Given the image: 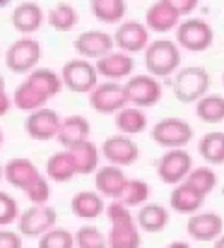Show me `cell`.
<instances>
[{
    "mask_svg": "<svg viewBox=\"0 0 224 248\" xmlns=\"http://www.w3.org/2000/svg\"><path fill=\"white\" fill-rule=\"evenodd\" d=\"M143 53H145L147 75L157 78V80L171 78L181 68V48L176 46L174 39H154V41H149Z\"/></svg>",
    "mask_w": 224,
    "mask_h": 248,
    "instance_id": "6da1fadb",
    "label": "cell"
},
{
    "mask_svg": "<svg viewBox=\"0 0 224 248\" xmlns=\"http://www.w3.org/2000/svg\"><path fill=\"white\" fill-rule=\"evenodd\" d=\"M171 89L174 96L183 104H195L200 96L208 94L210 89V75L205 68L191 65V68H178L171 75Z\"/></svg>",
    "mask_w": 224,
    "mask_h": 248,
    "instance_id": "7a4b0ae2",
    "label": "cell"
},
{
    "mask_svg": "<svg viewBox=\"0 0 224 248\" xmlns=\"http://www.w3.org/2000/svg\"><path fill=\"white\" fill-rule=\"evenodd\" d=\"M215 44V29L208 19H183L176 27V46L181 51L203 53Z\"/></svg>",
    "mask_w": 224,
    "mask_h": 248,
    "instance_id": "3957f363",
    "label": "cell"
},
{
    "mask_svg": "<svg viewBox=\"0 0 224 248\" xmlns=\"http://www.w3.org/2000/svg\"><path fill=\"white\" fill-rule=\"evenodd\" d=\"M39 61H41V44L36 39H32V36L17 39L5 53L7 70L17 73V75H27L34 68H39Z\"/></svg>",
    "mask_w": 224,
    "mask_h": 248,
    "instance_id": "277c9868",
    "label": "cell"
},
{
    "mask_svg": "<svg viewBox=\"0 0 224 248\" xmlns=\"http://www.w3.org/2000/svg\"><path fill=\"white\" fill-rule=\"evenodd\" d=\"M123 92H126V99L130 106H138V108H149L154 104L161 101V82L152 75H130L126 82H123Z\"/></svg>",
    "mask_w": 224,
    "mask_h": 248,
    "instance_id": "5b68a950",
    "label": "cell"
},
{
    "mask_svg": "<svg viewBox=\"0 0 224 248\" xmlns=\"http://www.w3.org/2000/svg\"><path fill=\"white\" fill-rule=\"evenodd\" d=\"M61 82L63 87H68L75 94H89L96 82H99V75H96V68L92 61L87 58H75L68 61L61 70Z\"/></svg>",
    "mask_w": 224,
    "mask_h": 248,
    "instance_id": "8992f818",
    "label": "cell"
},
{
    "mask_svg": "<svg viewBox=\"0 0 224 248\" xmlns=\"http://www.w3.org/2000/svg\"><path fill=\"white\" fill-rule=\"evenodd\" d=\"M152 140L164 147V150H176V147H186L193 140V128L188 121L183 118H161L154 128H152Z\"/></svg>",
    "mask_w": 224,
    "mask_h": 248,
    "instance_id": "52a82bcc",
    "label": "cell"
},
{
    "mask_svg": "<svg viewBox=\"0 0 224 248\" xmlns=\"http://www.w3.org/2000/svg\"><path fill=\"white\" fill-rule=\"evenodd\" d=\"M58 222V215L56 210L46 202V205H32L29 210L19 212L17 217V229L22 236H29V239H39L41 234H46L51 227H56Z\"/></svg>",
    "mask_w": 224,
    "mask_h": 248,
    "instance_id": "ba28073f",
    "label": "cell"
},
{
    "mask_svg": "<svg viewBox=\"0 0 224 248\" xmlns=\"http://www.w3.org/2000/svg\"><path fill=\"white\" fill-rule=\"evenodd\" d=\"M89 106H92L96 113H101V116H113V113L121 111L123 106H128L123 84L111 82V80L96 82V87L89 92Z\"/></svg>",
    "mask_w": 224,
    "mask_h": 248,
    "instance_id": "9c48e42d",
    "label": "cell"
},
{
    "mask_svg": "<svg viewBox=\"0 0 224 248\" xmlns=\"http://www.w3.org/2000/svg\"><path fill=\"white\" fill-rule=\"evenodd\" d=\"M191 169H193L191 155L183 147H176V150H166V155H161V159L157 162V176L161 183L176 186V183L186 181Z\"/></svg>",
    "mask_w": 224,
    "mask_h": 248,
    "instance_id": "30bf717a",
    "label": "cell"
},
{
    "mask_svg": "<svg viewBox=\"0 0 224 248\" xmlns=\"http://www.w3.org/2000/svg\"><path fill=\"white\" fill-rule=\"evenodd\" d=\"M99 152L106 159V164L121 166V169L135 164L140 159V147L128 135H111V138H106Z\"/></svg>",
    "mask_w": 224,
    "mask_h": 248,
    "instance_id": "8fae6325",
    "label": "cell"
},
{
    "mask_svg": "<svg viewBox=\"0 0 224 248\" xmlns=\"http://www.w3.org/2000/svg\"><path fill=\"white\" fill-rule=\"evenodd\" d=\"M94 68H96V75H99V78L111 80V82H121V80H128V78L135 73V61H133L130 53L113 48V51H109L106 56H101V58L94 63Z\"/></svg>",
    "mask_w": 224,
    "mask_h": 248,
    "instance_id": "7c38bea8",
    "label": "cell"
},
{
    "mask_svg": "<svg viewBox=\"0 0 224 248\" xmlns=\"http://www.w3.org/2000/svg\"><path fill=\"white\" fill-rule=\"evenodd\" d=\"M58 125H61V116L48 108V106H41L36 111H32L27 116V123H24V130L32 140H39V142H48V140H56V133H58Z\"/></svg>",
    "mask_w": 224,
    "mask_h": 248,
    "instance_id": "4fadbf2b",
    "label": "cell"
},
{
    "mask_svg": "<svg viewBox=\"0 0 224 248\" xmlns=\"http://www.w3.org/2000/svg\"><path fill=\"white\" fill-rule=\"evenodd\" d=\"M113 36V46L118 51H126V53H140L147 48L149 39V29L140 22H121L116 27V31L111 34Z\"/></svg>",
    "mask_w": 224,
    "mask_h": 248,
    "instance_id": "5bb4252c",
    "label": "cell"
},
{
    "mask_svg": "<svg viewBox=\"0 0 224 248\" xmlns=\"http://www.w3.org/2000/svg\"><path fill=\"white\" fill-rule=\"evenodd\" d=\"M75 53L80 58H87V61H99L101 56H106L109 51H113V36L101 31V29H89L84 34H80L75 39Z\"/></svg>",
    "mask_w": 224,
    "mask_h": 248,
    "instance_id": "9a60e30c",
    "label": "cell"
},
{
    "mask_svg": "<svg viewBox=\"0 0 224 248\" xmlns=\"http://www.w3.org/2000/svg\"><path fill=\"white\" fill-rule=\"evenodd\" d=\"M186 229L193 241L208 244V241H215L224 232V222L217 212H193V215H188Z\"/></svg>",
    "mask_w": 224,
    "mask_h": 248,
    "instance_id": "2e32d148",
    "label": "cell"
},
{
    "mask_svg": "<svg viewBox=\"0 0 224 248\" xmlns=\"http://www.w3.org/2000/svg\"><path fill=\"white\" fill-rule=\"evenodd\" d=\"M89 135H92V125L84 116H68V118H61L56 140L61 142L63 150H73L75 145L89 140Z\"/></svg>",
    "mask_w": 224,
    "mask_h": 248,
    "instance_id": "e0dca14e",
    "label": "cell"
},
{
    "mask_svg": "<svg viewBox=\"0 0 224 248\" xmlns=\"http://www.w3.org/2000/svg\"><path fill=\"white\" fill-rule=\"evenodd\" d=\"M12 27L22 34V36H32V34H36L41 27H44V22H46V15H44V10L36 5V2H19L15 10H12Z\"/></svg>",
    "mask_w": 224,
    "mask_h": 248,
    "instance_id": "ac0fdd59",
    "label": "cell"
},
{
    "mask_svg": "<svg viewBox=\"0 0 224 248\" xmlns=\"http://www.w3.org/2000/svg\"><path fill=\"white\" fill-rule=\"evenodd\" d=\"M128 176L123 173L121 166H113V164H106V166H99L94 171V188L101 198H111L116 200L126 186Z\"/></svg>",
    "mask_w": 224,
    "mask_h": 248,
    "instance_id": "d6986e66",
    "label": "cell"
},
{
    "mask_svg": "<svg viewBox=\"0 0 224 248\" xmlns=\"http://www.w3.org/2000/svg\"><path fill=\"white\" fill-rule=\"evenodd\" d=\"M39 176H41V171H39V166L34 164L32 159H10L7 164L2 166V178H5L12 188L22 190V193H24Z\"/></svg>",
    "mask_w": 224,
    "mask_h": 248,
    "instance_id": "ffe728a7",
    "label": "cell"
},
{
    "mask_svg": "<svg viewBox=\"0 0 224 248\" xmlns=\"http://www.w3.org/2000/svg\"><path fill=\"white\" fill-rule=\"evenodd\" d=\"M181 22V15L174 12L164 0H157L147 7V15H145V27L154 34H169L178 27Z\"/></svg>",
    "mask_w": 224,
    "mask_h": 248,
    "instance_id": "44dd1931",
    "label": "cell"
},
{
    "mask_svg": "<svg viewBox=\"0 0 224 248\" xmlns=\"http://www.w3.org/2000/svg\"><path fill=\"white\" fill-rule=\"evenodd\" d=\"M203 202H205V195H200L186 181L183 183H176L174 190H171V195H169V207H171V212H178V215L200 212L203 210Z\"/></svg>",
    "mask_w": 224,
    "mask_h": 248,
    "instance_id": "7402d4cb",
    "label": "cell"
},
{
    "mask_svg": "<svg viewBox=\"0 0 224 248\" xmlns=\"http://www.w3.org/2000/svg\"><path fill=\"white\" fill-rule=\"evenodd\" d=\"M113 121H116L118 133L128 135V138L140 135V133L147 130V113H145V108H138V106H130V104L123 106L121 111H116Z\"/></svg>",
    "mask_w": 224,
    "mask_h": 248,
    "instance_id": "603a6c76",
    "label": "cell"
},
{
    "mask_svg": "<svg viewBox=\"0 0 224 248\" xmlns=\"http://www.w3.org/2000/svg\"><path fill=\"white\" fill-rule=\"evenodd\" d=\"M135 224H138L140 232L157 234V232H161L169 224V210L161 207V205H149V202H145L135 212Z\"/></svg>",
    "mask_w": 224,
    "mask_h": 248,
    "instance_id": "cb8c5ba5",
    "label": "cell"
},
{
    "mask_svg": "<svg viewBox=\"0 0 224 248\" xmlns=\"http://www.w3.org/2000/svg\"><path fill=\"white\" fill-rule=\"evenodd\" d=\"M24 82L29 84V87H34L39 94H44L46 99H53L58 92H61V75L56 73V70H51V68H34L32 73H27V80Z\"/></svg>",
    "mask_w": 224,
    "mask_h": 248,
    "instance_id": "d4e9b609",
    "label": "cell"
},
{
    "mask_svg": "<svg viewBox=\"0 0 224 248\" xmlns=\"http://www.w3.org/2000/svg\"><path fill=\"white\" fill-rule=\"evenodd\" d=\"M104 198L96 193V190H82L77 193L70 202V210H73L75 217L80 219H96L101 212H104Z\"/></svg>",
    "mask_w": 224,
    "mask_h": 248,
    "instance_id": "484cf974",
    "label": "cell"
},
{
    "mask_svg": "<svg viewBox=\"0 0 224 248\" xmlns=\"http://www.w3.org/2000/svg\"><path fill=\"white\" fill-rule=\"evenodd\" d=\"M140 229L135 222L111 224V232L106 234V248H140Z\"/></svg>",
    "mask_w": 224,
    "mask_h": 248,
    "instance_id": "4316f807",
    "label": "cell"
},
{
    "mask_svg": "<svg viewBox=\"0 0 224 248\" xmlns=\"http://www.w3.org/2000/svg\"><path fill=\"white\" fill-rule=\"evenodd\" d=\"M70 152V157H73L75 162V169H77V173L80 176H87V173H94L96 169H99V147L92 142V140H84V142H80V145H75L73 150H68Z\"/></svg>",
    "mask_w": 224,
    "mask_h": 248,
    "instance_id": "83f0119b",
    "label": "cell"
},
{
    "mask_svg": "<svg viewBox=\"0 0 224 248\" xmlns=\"http://www.w3.org/2000/svg\"><path fill=\"white\" fill-rule=\"evenodd\" d=\"M75 176H77V169H75V162L68 150L53 155V157L46 162V178H48V181L68 183V181H73Z\"/></svg>",
    "mask_w": 224,
    "mask_h": 248,
    "instance_id": "f1b7e54d",
    "label": "cell"
},
{
    "mask_svg": "<svg viewBox=\"0 0 224 248\" xmlns=\"http://www.w3.org/2000/svg\"><path fill=\"white\" fill-rule=\"evenodd\" d=\"M46 22L56 29V31H73L80 22V15L70 2H58L46 12Z\"/></svg>",
    "mask_w": 224,
    "mask_h": 248,
    "instance_id": "f546056e",
    "label": "cell"
},
{
    "mask_svg": "<svg viewBox=\"0 0 224 248\" xmlns=\"http://www.w3.org/2000/svg\"><path fill=\"white\" fill-rule=\"evenodd\" d=\"M195 116L203 123H222L224 121V96L217 94H205L195 101Z\"/></svg>",
    "mask_w": 224,
    "mask_h": 248,
    "instance_id": "4dcf8cb0",
    "label": "cell"
},
{
    "mask_svg": "<svg viewBox=\"0 0 224 248\" xmlns=\"http://www.w3.org/2000/svg\"><path fill=\"white\" fill-rule=\"evenodd\" d=\"M198 152L210 166L224 164V133H205L198 142Z\"/></svg>",
    "mask_w": 224,
    "mask_h": 248,
    "instance_id": "1f68e13d",
    "label": "cell"
},
{
    "mask_svg": "<svg viewBox=\"0 0 224 248\" xmlns=\"http://www.w3.org/2000/svg\"><path fill=\"white\" fill-rule=\"evenodd\" d=\"M92 15L104 24H121L126 17V0H92Z\"/></svg>",
    "mask_w": 224,
    "mask_h": 248,
    "instance_id": "d6a6232c",
    "label": "cell"
},
{
    "mask_svg": "<svg viewBox=\"0 0 224 248\" xmlns=\"http://www.w3.org/2000/svg\"><path fill=\"white\" fill-rule=\"evenodd\" d=\"M116 200H121L130 210L143 207L149 200V183L147 181H140V178H128L126 186H123V190H121V195Z\"/></svg>",
    "mask_w": 224,
    "mask_h": 248,
    "instance_id": "836d02e7",
    "label": "cell"
},
{
    "mask_svg": "<svg viewBox=\"0 0 224 248\" xmlns=\"http://www.w3.org/2000/svg\"><path fill=\"white\" fill-rule=\"evenodd\" d=\"M186 183H188L191 188H195L200 195L208 198V195L217 188V173H215L212 166H193V169L188 171V176H186Z\"/></svg>",
    "mask_w": 224,
    "mask_h": 248,
    "instance_id": "e575fe53",
    "label": "cell"
},
{
    "mask_svg": "<svg viewBox=\"0 0 224 248\" xmlns=\"http://www.w3.org/2000/svg\"><path fill=\"white\" fill-rule=\"evenodd\" d=\"M46 101H48V99H46L44 94H39L34 87H29L27 82L17 84V89H15V94H12V106H17L19 111H27V113H32V111L46 106Z\"/></svg>",
    "mask_w": 224,
    "mask_h": 248,
    "instance_id": "d590c367",
    "label": "cell"
},
{
    "mask_svg": "<svg viewBox=\"0 0 224 248\" xmlns=\"http://www.w3.org/2000/svg\"><path fill=\"white\" fill-rule=\"evenodd\" d=\"M39 248H75V234L63 227H51L39 236Z\"/></svg>",
    "mask_w": 224,
    "mask_h": 248,
    "instance_id": "8d00e7d4",
    "label": "cell"
},
{
    "mask_svg": "<svg viewBox=\"0 0 224 248\" xmlns=\"http://www.w3.org/2000/svg\"><path fill=\"white\" fill-rule=\"evenodd\" d=\"M75 248H106V236L96 227H82L75 232Z\"/></svg>",
    "mask_w": 224,
    "mask_h": 248,
    "instance_id": "74e56055",
    "label": "cell"
},
{
    "mask_svg": "<svg viewBox=\"0 0 224 248\" xmlns=\"http://www.w3.org/2000/svg\"><path fill=\"white\" fill-rule=\"evenodd\" d=\"M24 195L29 198L32 205H46V202L51 200V183H48V178L39 176V178L24 190Z\"/></svg>",
    "mask_w": 224,
    "mask_h": 248,
    "instance_id": "f35d334b",
    "label": "cell"
},
{
    "mask_svg": "<svg viewBox=\"0 0 224 248\" xmlns=\"http://www.w3.org/2000/svg\"><path fill=\"white\" fill-rule=\"evenodd\" d=\"M104 215L111 224H123V222H135V212L130 207H126L121 200H113L111 205L104 207Z\"/></svg>",
    "mask_w": 224,
    "mask_h": 248,
    "instance_id": "ab89813d",
    "label": "cell"
},
{
    "mask_svg": "<svg viewBox=\"0 0 224 248\" xmlns=\"http://www.w3.org/2000/svg\"><path fill=\"white\" fill-rule=\"evenodd\" d=\"M17 217H19L17 200L12 195H7V193L0 190V227H7V224L17 222Z\"/></svg>",
    "mask_w": 224,
    "mask_h": 248,
    "instance_id": "60d3db41",
    "label": "cell"
},
{
    "mask_svg": "<svg viewBox=\"0 0 224 248\" xmlns=\"http://www.w3.org/2000/svg\"><path fill=\"white\" fill-rule=\"evenodd\" d=\"M174 12H178L181 17H186V15H193L195 10H198V5H200V0H164Z\"/></svg>",
    "mask_w": 224,
    "mask_h": 248,
    "instance_id": "b9f144b4",
    "label": "cell"
},
{
    "mask_svg": "<svg viewBox=\"0 0 224 248\" xmlns=\"http://www.w3.org/2000/svg\"><path fill=\"white\" fill-rule=\"evenodd\" d=\"M0 248H22L19 232H0Z\"/></svg>",
    "mask_w": 224,
    "mask_h": 248,
    "instance_id": "7bdbcfd3",
    "label": "cell"
},
{
    "mask_svg": "<svg viewBox=\"0 0 224 248\" xmlns=\"http://www.w3.org/2000/svg\"><path fill=\"white\" fill-rule=\"evenodd\" d=\"M10 106H12V96L7 92H0V118L10 111Z\"/></svg>",
    "mask_w": 224,
    "mask_h": 248,
    "instance_id": "ee69618b",
    "label": "cell"
},
{
    "mask_svg": "<svg viewBox=\"0 0 224 248\" xmlns=\"http://www.w3.org/2000/svg\"><path fill=\"white\" fill-rule=\"evenodd\" d=\"M166 248H191V244H186V241H171Z\"/></svg>",
    "mask_w": 224,
    "mask_h": 248,
    "instance_id": "f6af8a7d",
    "label": "cell"
},
{
    "mask_svg": "<svg viewBox=\"0 0 224 248\" xmlns=\"http://www.w3.org/2000/svg\"><path fill=\"white\" fill-rule=\"evenodd\" d=\"M215 248H224V234H220V236L215 239Z\"/></svg>",
    "mask_w": 224,
    "mask_h": 248,
    "instance_id": "bcb514c9",
    "label": "cell"
},
{
    "mask_svg": "<svg viewBox=\"0 0 224 248\" xmlns=\"http://www.w3.org/2000/svg\"><path fill=\"white\" fill-rule=\"evenodd\" d=\"M12 0H0V7H5V5H10Z\"/></svg>",
    "mask_w": 224,
    "mask_h": 248,
    "instance_id": "7dc6e473",
    "label": "cell"
},
{
    "mask_svg": "<svg viewBox=\"0 0 224 248\" xmlns=\"http://www.w3.org/2000/svg\"><path fill=\"white\" fill-rule=\"evenodd\" d=\"M0 92H5V80L0 78Z\"/></svg>",
    "mask_w": 224,
    "mask_h": 248,
    "instance_id": "c3c4849f",
    "label": "cell"
},
{
    "mask_svg": "<svg viewBox=\"0 0 224 248\" xmlns=\"http://www.w3.org/2000/svg\"><path fill=\"white\" fill-rule=\"evenodd\" d=\"M2 140H5V135H2V130H0V147H2Z\"/></svg>",
    "mask_w": 224,
    "mask_h": 248,
    "instance_id": "681fc988",
    "label": "cell"
},
{
    "mask_svg": "<svg viewBox=\"0 0 224 248\" xmlns=\"http://www.w3.org/2000/svg\"><path fill=\"white\" fill-rule=\"evenodd\" d=\"M0 181H2V164H0Z\"/></svg>",
    "mask_w": 224,
    "mask_h": 248,
    "instance_id": "f907efd6",
    "label": "cell"
},
{
    "mask_svg": "<svg viewBox=\"0 0 224 248\" xmlns=\"http://www.w3.org/2000/svg\"><path fill=\"white\" fill-rule=\"evenodd\" d=\"M222 84H224V75H222Z\"/></svg>",
    "mask_w": 224,
    "mask_h": 248,
    "instance_id": "816d5d0a",
    "label": "cell"
}]
</instances>
